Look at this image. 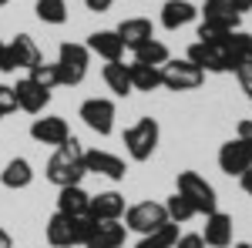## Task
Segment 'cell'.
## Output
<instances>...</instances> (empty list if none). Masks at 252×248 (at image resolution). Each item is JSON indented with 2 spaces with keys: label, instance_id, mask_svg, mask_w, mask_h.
<instances>
[{
  "label": "cell",
  "instance_id": "obj_1",
  "mask_svg": "<svg viewBox=\"0 0 252 248\" xmlns=\"http://www.w3.org/2000/svg\"><path fill=\"white\" fill-rule=\"evenodd\" d=\"M84 174H88L84 171V148H81L78 138L71 134L58 151L51 154V161H47V181L58 185V188H71V185L84 181Z\"/></svg>",
  "mask_w": 252,
  "mask_h": 248
},
{
  "label": "cell",
  "instance_id": "obj_2",
  "mask_svg": "<svg viewBox=\"0 0 252 248\" xmlns=\"http://www.w3.org/2000/svg\"><path fill=\"white\" fill-rule=\"evenodd\" d=\"M88 64H91V51H88L84 44H74V40L61 44L58 60H54V67H58V81L64 84V87L81 84V81L88 77Z\"/></svg>",
  "mask_w": 252,
  "mask_h": 248
},
{
  "label": "cell",
  "instance_id": "obj_3",
  "mask_svg": "<svg viewBox=\"0 0 252 248\" xmlns=\"http://www.w3.org/2000/svg\"><path fill=\"white\" fill-rule=\"evenodd\" d=\"M88 231H91V218H67V215L54 211L47 221V242H51V248H74L84 245Z\"/></svg>",
  "mask_w": 252,
  "mask_h": 248
},
{
  "label": "cell",
  "instance_id": "obj_4",
  "mask_svg": "<svg viewBox=\"0 0 252 248\" xmlns=\"http://www.w3.org/2000/svg\"><path fill=\"white\" fill-rule=\"evenodd\" d=\"M175 191L192 201L195 215H212V211H219V194H215V188L198 171H178V188Z\"/></svg>",
  "mask_w": 252,
  "mask_h": 248
},
{
  "label": "cell",
  "instance_id": "obj_5",
  "mask_svg": "<svg viewBox=\"0 0 252 248\" xmlns=\"http://www.w3.org/2000/svg\"><path fill=\"white\" fill-rule=\"evenodd\" d=\"M158 138H161V128L155 117H138L125 131V148L131 154V161H148L158 148Z\"/></svg>",
  "mask_w": 252,
  "mask_h": 248
},
{
  "label": "cell",
  "instance_id": "obj_6",
  "mask_svg": "<svg viewBox=\"0 0 252 248\" xmlns=\"http://www.w3.org/2000/svg\"><path fill=\"white\" fill-rule=\"evenodd\" d=\"M158 71H161V87H168V91H195L205 81V71H198L189 57L165 60Z\"/></svg>",
  "mask_w": 252,
  "mask_h": 248
},
{
  "label": "cell",
  "instance_id": "obj_7",
  "mask_svg": "<svg viewBox=\"0 0 252 248\" xmlns=\"http://www.w3.org/2000/svg\"><path fill=\"white\" fill-rule=\"evenodd\" d=\"M165 221H168V211L158 201H138V205H131V208L125 211V228L138 231V235H152Z\"/></svg>",
  "mask_w": 252,
  "mask_h": 248
},
{
  "label": "cell",
  "instance_id": "obj_8",
  "mask_svg": "<svg viewBox=\"0 0 252 248\" xmlns=\"http://www.w3.org/2000/svg\"><path fill=\"white\" fill-rule=\"evenodd\" d=\"M78 117L94 134L108 138V134L115 131V101H108V97H88V101L81 104Z\"/></svg>",
  "mask_w": 252,
  "mask_h": 248
},
{
  "label": "cell",
  "instance_id": "obj_9",
  "mask_svg": "<svg viewBox=\"0 0 252 248\" xmlns=\"http://www.w3.org/2000/svg\"><path fill=\"white\" fill-rule=\"evenodd\" d=\"M40 60L44 57H40V47L34 44V37L17 34V37L7 44V57H3V67H0V71H3V74H14L17 67H27V71H31V67H37Z\"/></svg>",
  "mask_w": 252,
  "mask_h": 248
},
{
  "label": "cell",
  "instance_id": "obj_10",
  "mask_svg": "<svg viewBox=\"0 0 252 248\" xmlns=\"http://www.w3.org/2000/svg\"><path fill=\"white\" fill-rule=\"evenodd\" d=\"M185 57L192 60L198 71H205V74H232V60H229V54H225L222 47H212V44L195 40Z\"/></svg>",
  "mask_w": 252,
  "mask_h": 248
},
{
  "label": "cell",
  "instance_id": "obj_11",
  "mask_svg": "<svg viewBox=\"0 0 252 248\" xmlns=\"http://www.w3.org/2000/svg\"><path fill=\"white\" fill-rule=\"evenodd\" d=\"M219 168L229 174V178H242V174L252 168V148L246 144V141H225L222 148H219Z\"/></svg>",
  "mask_w": 252,
  "mask_h": 248
},
{
  "label": "cell",
  "instance_id": "obj_12",
  "mask_svg": "<svg viewBox=\"0 0 252 248\" xmlns=\"http://www.w3.org/2000/svg\"><path fill=\"white\" fill-rule=\"evenodd\" d=\"M14 97H17V108L27 111V114H40L51 104V91L40 87L34 77H20L17 84H14Z\"/></svg>",
  "mask_w": 252,
  "mask_h": 248
},
{
  "label": "cell",
  "instance_id": "obj_13",
  "mask_svg": "<svg viewBox=\"0 0 252 248\" xmlns=\"http://www.w3.org/2000/svg\"><path fill=\"white\" fill-rule=\"evenodd\" d=\"M84 171L88 174H104V178H111V181H125V174H128V165L111 151H84Z\"/></svg>",
  "mask_w": 252,
  "mask_h": 248
},
{
  "label": "cell",
  "instance_id": "obj_14",
  "mask_svg": "<svg viewBox=\"0 0 252 248\" xmlns=\"http://www.w3.org/2000/svg\"><path fill=\"white\" fill-rule=\"evenodd\" d=\"M232 215L225 211H212L205 215V231H202V242L209 248H232Z\"/></svg>",
  "mask_w": 252,
  "mask_h": 248
},
{
  "label": "cell",
  "instance_id": "obj_15",
  "mask_svg": "<svg viewBox=\"0 0 252 248\" xmlns=\"http://www.w3.org/2000/svg\"><path fill=\"white\" fill-rule=\"evenodd\" d=\"M125 194L118 191H101V194H91V205H88V218L91 221H118L125 215Z\"/></svg>",
  "mask_w": 252,
  "mask_h": 248
},
{
  "label": "cell",
  "instance_id": "obj_16",
  "mask_svg": "<svg viewBox=\"0 0 252 248\" xmlns=\"http://www.w3.org/2000/svg\"><path fill=\"white\" fill-rule=\"evenodd\" d=\"M31 138L37 144H51V148H61L67 138H71V128L64 117H37L31 124Z\"/></svg>",
  "mask_w": 252,
  "mask_h": 248
},
{
  "label": "cell",
  "instance_id": "obj_17",
  "mask_svg": "<svg viewBox=\"0 0 252 248\" xmlns=\"http://www.w3.org/2000/svg\"><path fill=\"white\" fill-rule=\"evenodd\" d=\"M125 225L118 221H91V231L84 238V248H121L125 245Z\"/></svg>",
  "mask_w": 252,
  "mask_h": 248
},
{
  "label": "cell",
  "instance_id": "obj_18",
  "mask_svg": "<svg viewBox=\"0 0 252 248\" xmlns=\"http://www.w3.org/2000/svg\"><path fill=\"white\" fill-rule=\"evenodd\" d=\"M84 47H88L91 54H97V57H104L108 64L125 60V44H121V37H118L115 30H94Z\"/></svg>",
  "mask_w": 252,
  "mask_h": 248
},
{
  "label": "cell",
  "instance_id": "obj_19",
  "mask_svg": "<svg viewBox=\"0 0 252 248\" xmlns=\"http://www.w3.org/2000/svg\"><path fill=\"white\" fill-rule=\"evenodd\" d=\"M198 14H202L205 24H215L222 30H239V20H242V14L235 10L229 0H205V7Z\"/></svg>",
  "mask_w": 252,
  "mask_h": 248
},
{
  "label": "cell",
  "instance_id": "obj_20",
  "mask_svg": "<svg viewBox=\"0 0 252 248\" xmlns=\"http://www.w3.org/2000/svg\"><path fill=\"white\" fill-rule=\"evenodd\" d=\"M118 37H121V44L125 47H141L145 40H152L155 37V27H152V20L148 17H128V20H121L118 24V30H115Z\"/></svg>",
  "mask_w": 252,
  "mask_h": 248
},
{
  "label": "cell",
  "instance_id": "obj_21",
  "mask_svg": "<svg viewBox=\"0 0 252 248\" xmlns=\"http://www.w3.org/2000/svg\"><path fill=\"white\" fill-rule=\"evenodd\" d=\"M88 205H91V194L81 188V185L61 188V194H58V211L61 215H67V218H88Z\"/></svg>",
  "mask_w": 252,
  "mask_h": 248
},
{
  "label": "cell",
  "instance_id": "obj_22",
  "mask_svg": "<svg viewBox=\"0 0 252 248\" xmlns=\"http://www.w3.org/2000/svg\"><path fill=\"white\" fill-rule=\"evenodd\" d=\"M195 17H198V7L189 3V0H168V3L161 7V27H165V30L189 27Z\"/></svg>",
  "mask_w": 252,
  "mask_h": 248
},
{
  "label": "cell",
  "instance_id": "obj_23",
  "mask_svg": "<svg viewBox=\"0 0 252 248\" xmlns=\"http://www.w3.org/2000/svg\"><path fill=\"white\" fill-rule=\"evenodd\" d=\"M31 181H34V168H31V161H27V158H10V161H7V168L0 171V185H3V188H10V191L27 188Z\"/></svg>",
  "mask_w": 252,
  "mask_h": 248
},
{
  "label": "cell",
  "instance_id": "obj_24",
  "mask_svg": "<svg viewBox=\"0 0 252 248\" xmlns=\"http://www.w3.org/2000/svg\"><path fill=\"white\" fill-rule=\"evenodd\" d=\"M222 51L229 54V60H232V74H235V71L249 60V54H252V34H246V30H232Z\"/></svg>",
  "mask_w": 252,
  "mask_h": 248
},
{
  "label": "cell",
  "instance_id": "obj_25",
  "mask_svg": "<svg viewBox=\"0 0 252 248\" xmlns=\"http://www.w3.org/2000/svg\"><path fill=\"white\" fill-rule=\"evenodd\" d=\"M104 84H108V91L118 97H128L135 87H131V74H128V64H104Z\"/></svg>",
  "mask_w": 252,
  "mask_h": 248
},
{
  "label": "cell",
  "instance_id": "obj_26",
  "mask_svg": "<svg viewBox=\"0 0 252 248\" xmlns=\"http://www.w3.org/2000/svg\"><path fill=\"white\" fill-rule=\"evenodd\" d=\"M128 74H131V87L135 91H158L161 87V71L152 64H128Z\"/></svg>",
  "mask_w": 252,
  "mask_h": 248
},
{
  "label": "cell",
  "instance_id": "obj_27",
  "mask_svg": "<svg viewBox=\"0 0 252 248\" xmlns=\"http://www.w3.org/2000/svg\"><path fill=\"white\" fill-rule=\"evenodd\" d=\"M135 60L138 64H152V67H161L165 60H172V54H168V47L161 44V40H145L141 47H135Z\"/></svg>",
  "mask_w": 252,
  "mask_h": 248
},
{
  "label": "cell",
  "instance_id": "obj_28",
  "mask_svg": "<svg viewBox=\"0 0 252 248\" xmlns=\"http://www.w3.org/2000/svg\"><path fill=\"white\" fill-rule=\"evenodd\" d=\"M175 242H178V225H175V221H165L158 231L141 235V242H138L135 248H175Z\"/></svg>",
  "mask_w": 252,
  "mask_h": 248
},
{
  "label": "cell",
  "instance_id": "obj_29",
  "mask_svg": "<svg viewBox=\"0 0 252 248\" xmlns=\"http://www.w3.org/2000/svg\"><path fill=\"white\" fill-rule=\"evenodd\" d=\"M165 211H168V221H175V225H185L189 218H195L192 201H189L185 194H178V191H175L172 198L165 201Z\"/></svg>",
  "mask_w": 252,
  "mask_h": 248
},
{
  "label": "cell",
  "instance_id": "obj_30",
  "mask_svg": "<svg viewBox=\"0 0 252 248\" xmlns=\"http://www.w3.org/2000/svg\"><path fill=\"white\" fill-rule=\"evenodd\" d=\"M34 10H37V17L44 20V24H54V27L67 20V3H64V0H37Z\"/></svg>",
  "mask_w": 252,
  "mask_h": 248
},
{
  "label": "cell",
  "instance_id": "obj_31",
  "mask_svg": "<svg viewBox=\"0 0 252 248\" xmlns=\"http://www.w3.org/2000/svg\"><path fill=\"white\" fill-rule=\"evenodd\" d=\"M27 77H34L40 87H47V91H54V87L61 84V81H58V67H54V64H44V60H40L37 67H31V74H27Z\"/></svg>",
  "mask_w": 252,
  "mask_h": 248
},
{
  "label": "cell",
  "instance_id": "obj_32",
  "mask_svg": "<svg viewBox=\"0 0 252 248\" xmlns=\"http://www.w3.org/2000/svg\"><path fill=\"white\" fill-rule=\"evenodd\" d=\"M14 111H17V97H14V87L0 84V121H3V117H10Z\"/></svg>",
  "mask_w": 252,
  "mask_h": 248
},
{
  "label": "cell",
  "instance_id": "obj_33",
  "mask_svg": "<svg viewBox=\"0 0 252 248\" xmlns=\"http://www.w3.org/2000/svg\"><path fill=\"white\" fill-rule=\"evenodd\" d=\"M235 77H239V87L246 91V97L252 101V64H242V67L235 71Z\"/></svg>",
  "mask_w": 252,
  "mask_h": 248
},
{
  "label": "cell",
  "instance_id": "obj_34",
  "mask_svg": "<svg viewBox=\"0 0 252 248\" xmlns=\"http://www.w3.org/2000/svg\"><path fill=\"white\" fill-rule=\"evenodd\" d=\"M175 248H209V245L202 242V235H178Z\"/></svg>",
  "mask_w": 252,
  "mask_h": 248
},
{
  "label": "cell",
  "instance_id": "obj_35",
  "mask_svg": "<svg viewBox=\"0 0 252 248\" xmlns=\"http://www.w3.org/2000/svg\"><path fill=\"white\" fill-rule=\"evenodd\" d=\"M84 3H88V10L104 14V10H111V3H115V0H84Z\"/></svg>",
  "mask_w": 252,
  "mask_h": 248
},
{
  "label": "cell",
  "instance_id": "obj_36",
  "mask_svg": "<svg viewBox=\"0 0 252 248\" xmlns=\"http://www.w3.org/2000/svg\"><path fill=\"white\" fill-rule=\"evenodd\" d=\"M239 141H246L252 148V121H239Z\"/></svg>",
  "mask_w": 252,
  "mask_h": 248
},
{
  "label": "cell",
  "instance_id": "obj_37",
  "mask_svg": "<svg viewBox=\"0 0 252 248\" xmlns=\"http://www.w3.org/2000/svg\"><path fill=\"white\" fill-rule=\"evenodd\" d=\"M239 181H242V191H246V194H249V198H252V168H249V171H246V174H242Z\"/></svg>",
  "mask_w": 252,
  "mask_h": 248
},
{
  "label": "cell",
  "instance_id": "obj_38",
  "mask_svg": "<svg viewBox=\"0 0 252 248\" xmlns=\"http://www.w3.org/2000/svg\"><path fill=\"white\" fill-rule=\"evenodd\" d=\"M229 3H232V7L239 10V14H246V10H252V0H229Z\"/></svg>",
  "mask_w": 252,
  "mask_h": 248
},
{
  "label": "cell",
  "instance_id": "obj_39",
  "mask_svg": "<svg viewBox=\"0 0 252 248\" xmlns=\"http://www.w3.org/2000/svg\"><path fill=\"white\" fill-rule=\"evenodd\" d=\"M0 248H10V235H7V228H0Z\"/></svg>",
  "mask_w": 252,
  "mask_h": 248
},
{
  "label": "cell",
  "instance_id": "obj_40",
  "mask_svg": "<svg viewBox=\"0 0 252 248\" xmlns=\"http://www.w3.org/2000/svg\"><path fill=\"white\" fill-rule=\"evenodd\" d=\"M3 57H7V44L0 40V67H3Z\"/></svg>",
  "mask_w": 252,
  "mask_h": 248
},
{
  "label": "cell",
  "instance_id": "obj_41",
  "mask_svg": "<svg viewBox=\"0 0 252 248\" xmlns=\"http://www.w3.org/2000/svg\"><path fill=\"white\" fill-rule=\"evenodd\" d=\"M232 248H252V245H249V242H239V245H232Z\"/></svg>",
  "mask_w": 252,
  "mask_h": 248
},
{
  "label": "cell",
  "instance_id": "obj_42",
  "mask_svg": "<svg viewBox=\"0 0 252 248\" xmlns=\"http://www.w3.org/2000/svg\"><path fill=\"white\" fill-rule=\"evenodd\" d=\"M246 64H252V54H249V60H246Z\"/></svg>",
  "mask_w": 252,
  "mask_h": 248
},
{
  "label": "cell",
  "instance_id": "obj_43",
  "mask_svg": "<svg viewBox=\"0 0 252 248\" xmlns=\"http://www.w3.org/2000/svg\"><path fill=\"white\" fill-rule=\"evenodd\" d=\"M3 3H7V0H0V7H3Z\"/></svg>",
  "mask_w": 252,
  "mask_h": 248
}]
</instances>
